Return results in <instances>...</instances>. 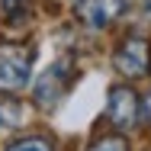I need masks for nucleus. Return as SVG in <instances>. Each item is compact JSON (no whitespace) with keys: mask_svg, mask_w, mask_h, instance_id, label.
<instances>
[{"mask_svg":"<svg viewBox=\"0 0 151 151\" xmlns=\"http://www.w3.org/2000/svg\"><path fill=\"white\" fill-rule=\"evenodd\" d=\"M32 77V52L23 45H0V90H23Z\"/></svg>","mask_w":151,"mask_h":151,"instance_id":"obj_1","label":"nucleus"},{"mask_svg":"<svg viewBox=\"0 0 151 151\" xmlns=\"http://www.w3.org/2000/svg\"><path fill=\"white\" fill-rule=\"evenodd\" d=\"M106 116L116 129H132L138 122V96L132 87H113L106 100Z\"/></svg>","mask_w":151,"mask_h":151,"instance_id":"obj_2","label":"nucleus"},{"mask_svg":"<svg viewBox=\"0 0 151 151\" xmlns=\"http://www.w3.org/2000/svg\"><path fill=\"white\" fill-rule=\"evenodd\" d=\"M148 64H151V48L145 39H125L122 48L116 52V71L125 74V77L148 74Z\"/></svg>","mask_w":151,"mask_h":151,"instance_id":"obj_3","label":"nucleus"},{"mask_svg":"<svg viewBox=\"0 0 151 151\" xmlns=\"http://www.w3.org/2000/svg\"><path fill=\"white\" fill-rule=\"evenodd\" d=\"M68 84H71V61H58V64H52L45 74H42V81L35 84V96H39V103H55L61 93L68 90Z\"/></svg>","mask_w":151,"mask_h":151,"instance_id":"obj_4","label":"nucleus"},{"mask_svg":"<svg viewBox=\"0 0 151 151\" xmlns=\"http://www.w3.org/2000/svg\"><path fill=\"white\" fill-rule=\"evenodd\" d=\"M122 13V0H77V16L90 29H106Z\"/></svg>","mask_w":151,"mask_h":151,"instance_id":"obj_5","label":"nucleus"},{"mask_svg":"<svg viewBox=\"0 0 151 151\" xmlns=\"http://www.w3.org/2000/svg\"><path fill=\"white\" fill-rule=\"evenodd\" d=\"M6 151H52V145H48L45 138H23V142L10 145Z\"/></svg>","mask_w":151,"mask_h":151,"instance_id":"obj_6","label":"nucleus"},{"mask_svg":"<svg viewBox=\"0 0 151 151\" xmlns=\"http://www.w3.org/2000/svg\"><path fill=\"white\" fill-rule=\"evenodd\" d=\"M93 151H129V148H125V142H119V138H103V142L93 145Z\"/></svg>","mask_w":151,"mask_h":151,"instance_id":"obj_7","label":"nucleus"},{"mask_svg":"<svg viewBox=\"0 0 151 151\" xmlns=\"http://www.w3.org/2000/svg\"><path fill=\"white\" fill-rule=\"evenodd\" d=\"M13 125H16V109L3 103L0 106V129H13Z\"/></svg>","mask_w":151,"mask_h":151,"instance_id":"obj_8","label":"nucleus"},{"mask_svg":"<svg viewBox=\"0 0 151 151\" xmlns=\"http://www.w3.org/2000/svg\"><path fill=\"white\" fill-rule=\"evenodd\" d=\"M145 106H148V119H151V93H148V100H145Z\"/></svg>","mask_w":151,"mask_h":151,"instance_id":"obj_9","label":"nucleus"}]
</instances>
